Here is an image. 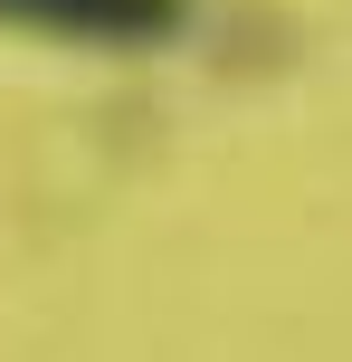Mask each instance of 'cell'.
Here are the masks:
<instances>
[{"label":"cell","mask_w":352,"mask_h":362,"mask_svg":"<svg viewBox=\"0 0 352 362\" xmlns=\"http://www.w3.org/2000/svg\"><path fill=\"white\" fill-rule=\"evenodd\" d=\"M190 0H0V29L67 38V48H162L181 38Z\"/></svg>","instance_id":"cell-1"}]
</instances>
